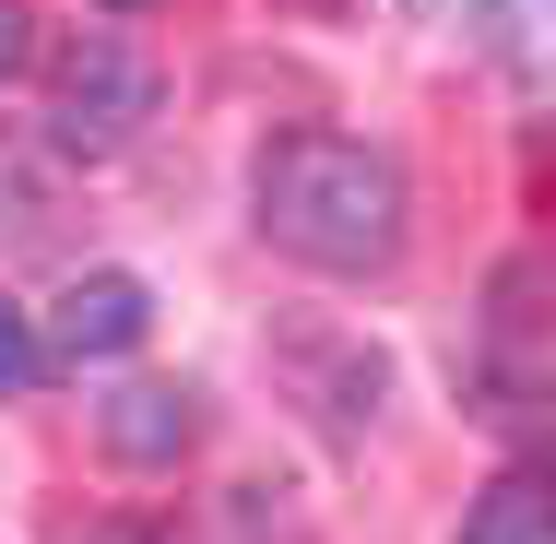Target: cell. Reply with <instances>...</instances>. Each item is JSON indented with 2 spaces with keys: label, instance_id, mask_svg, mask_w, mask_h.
<instances>
[{
  "label": "cell",
  "instance_id": "6da1fadb",
  "mask_svg": "<svg viewBox=\"0 0 556 544\" xmlns=\"http://www.w3.org/2000/svg\"><path fill=\"white\" fill-rule=\"evenodd\" d=\"M261 237L308 273H391L403 261V225H415V190L379 142L355 130H285L261 154Z\"/></svg>",
  "mask_w": 556,
  "mask_h": 544
},
{
  "label": "cell",
  "instance_id": "7a4b0ae2",
  "mask_svg": "<svg viewBox=\"0 0 556 544\" xmlns=\"http://www.w3.org/2000/svg\"><path fill=\"white\" fill-rule=\"evenodd\" d=\"M142 118H154V60H142L118 24H72V36L48 48V130H60V154L96 166Z\"/></svg>",
  "mask_w": 556,
  "mask_h": 544
},
{
  "label": "cell",
  "instance_id": "3957f363",
  "mask_svg": "<svg viewBox=\"0 0 556 544\" xmlns=\"http://www.w3.org/2000/svg\"><path fill=\"white\" fill-rule=\"evenodd\" d=\"M473 379H485V415H497V427H533V415H545L556 355H545V261H533V249L485 284V355H473Z\"/></svg>",
  "mask_w": 556,
  "mask_h": 544
},
{
  "label": "cell",
  "instance_id": "277c9868",
  "mask_svg": "<svg viewBox=\"0 0 556 544\" xmlns=\"http://www.w3.org/2000/svg\"><path fill=\"white\" fill-rule=\"evenodd\" d=\"M142 331H154V296H142V273H72L36 343H48V355H72V367H96V355H130Z\"/></svg>",
  "mask_w": 556,
  "mask_h": 544
},
{
  "label": "cell",
  "instance_id": "5b68a950",
  "mask_svg": "<svg viewBox=\"0 0 556 544\" xmlns=\"http://www.w3.org/2000/svg\"><path fill=\"white\" fill-rule=\"evenodd\" d=\"M96 438H108L118 461H178L190 438H202V391L190 379H130L96 403Z\"/></svg>",
  "mask_w": 556,
  "mask_h": 544
},
{
  "label": "cell",
  "instance_id": "8992f818",
  "mask_svg": "<svg viewBox=\"0 0 556 544\" xmlns=\"http://www.w3.org/2000/svg\"><path fill=\"white\" fill-rule=\"evenodd\" d=\"M462 544H556V497H545V473H533V461H521V473H497V485L473 497Z\"/></svg>",
  "mask_w": 556,
  "mask_h": 544
},
{
  "label": "cell",
  "instance_id": "52a82bcc",
  "mask_svg": "<svg viewBox=\"0 0 556 544\" xmlns=\"http://www.w3.org/2000/svg\"><path fill=\"white\" fill-rule=\"evenodd\" d=\"M36 379H48V343H36V320H24L12 296H0V403H24Z\"/></svg>",
  "mask_w": 556,
  "mask_h": 544
},
{
  "label": "cell",
  "instance_id": "ba28073f",
  "mask_svg": "<svg viewBox=\"0 0 556 544\" xmlns=\"http://www.w3.org/2000/svg\"><path fill=\"white\" fill-rule=\"evenodd\" d=\"M497 12V60L509 72H545V0H485Z\"/></svg>",
  "mask_w": 556,
  "mask_h": 544
},
{
  "label": "cell",
  "instance_id": "9c48e42d",
  "mask_svg": "<svg viewBox=\"0 0 556 544\" xmlns=\"http://www.w3.org/2000/svg\"><path fill=\"white\" fill-rule=\"evenodd\" d=\"M12 72H36V12H24V0H0V84H12Z\"/></svg>",
  "mask_w": 556,
  "mask_h": 544
},
{
  "label": "cell",
  "instance_id": "30bf717a",
  "mask_svg": "<svg viewBox=\"0 0 556 544\" xmlns=\"http://www.w3.org/2000/svg\"><path fill=\"white\" fill-rule=\"evenodd\" d=\"M84 544H178V533H142V521H118V533H84Z\"/></svg>",
  "mask_w": 556,
  "mask_h": 544
},
{
  "label": "cell",
  "instance_id": "8fae6325",
  "mask_svg": "<svg viewBox=\"0 0 556 544\" xmlns=\"http://www.w3.org/2000/svg\"><path fill=\"white\" fill-rule=\"evenodd\" d=\"M415 12H450V0H415Z\"/></svg>",
  "mask_w": 556,
  "mask_h": 544
},
{
  "label": "cell",
  "instance_id": "7c38bea8",
  "mask_svg": "<svg viewBox=\"0 0 556 544\" xmlns=\"http://www.w3.org/2000/svg\"><path fill=\"white\" fill-rule=\"evenodd\" d=\"M118 12H142V0H118Z\"/></svg>",
  "mask_w": 556,
  "mask_h": 544
}]
</instances>
